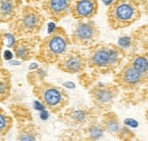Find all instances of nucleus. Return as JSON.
<instances>
[{
    "mask_svg": "<svg viewBox=\"0 0 148 141\" xmlns=\"http://www.w3.org/2000/svg\"><path fill=\"white\" fill-rule=\"evenodd\" d=\"M118 46L125 52L126 57L134 53L148 51V25L139 27L130 35L121 37Z\"/></svg>",
    "mask_w": 148,
    "mask_h": 141,
    "instance_id": "obj_11",
    "label": "nucleus"
},
{
    "mask_svg": "<svg viewBox=\"0 0 148 141\" xmlns=\"http://www.w3.org/2000/svg\"><path fill=\"white\" fill-rule=\"evenodd\" d=\"M102 114L103 113L95 107L76 106L66 107L57 115V117L60 122L66 127L78 129L99 119Z\"/></svg>",
    "mask_w": 148,
    "mask_h": 141,
    "instance_id": "obj_7",
    "label": "nucleus"
},
{
    "mask_svg": "<svg viewBox=\"0 0 148 141\" xmlns=\"http://www.w3.org/2000/svg\"><path fill=\"white\" fill-rule=\"evenodd\" d=\"M87 68L91 71V84L96 78L114 74L123 65L126 54L118 45L96 43L87 48Z\"/></svg>",
    "mask_w": 148,
    "mask_h": 141,
    "instance_id": "obj_1",
    "label": "nucleus"
},
{
    "mask_svg": "<svg viewBox=\"0 0 148 141\" xmlns=\"http://www.w3.org/2000/svg\"><path fill=\"white\" fill-rule=\"evenodd\" d=\"M41 37L36 36L19 37L13 43V51L17 59L21 61H29L36 57Z\"/></svg>",
    "mask_w": 148,
    "mask_h": 141,
    "instance_id": "obj_13",
    "label": "nucleus"
},
{
    "mask_svg": "<svg viewBox=\"0 0 148 141\" xmlns=\"http://www.w3.org/2000/svg\"><path fill=\"white\" fill-rule=\"evenodd\" d=\"M141 17L142 9L138 0H114L106 10L107 24L113 30L130 27Z\"/></svg>",
    "mask_w": 148,
    "mask_h": 141,
    "instance_id": "obj_5",
    "label": "nucleus"
},
{
    "mask_svg": "<svg viewBox=\"0 0 148 141\" xmlns=\"http://www.w3.org/2000/svg\"><path fill=\"white\" fill-rule=\"evenodd\" d=\"M145 118H146L147 122H148V109H147V110H146V112H145Z\"/></svg>",
    "mask_w": 148,
    "mask_h": 141,
    "instance_id": "obj_26",
    "label": "nucleus"
},
{
    "mask_svg": "<svg viewBox=\"0 0 148 141\" xmlns=\"http://www.w3.org/2000/svg\"><path fill=\"white\" fill-rule=\"evenodd\" d=\"M114 82L120 89L124 103L136 106L148 100V79L134 70L128 62L114 73Z\"/></svg>",
    "mask_w": 148,
    "mask_h": 141,
    "instance_id": "obj_2",
    "label": "nucleus"
},
{
    "mask_svg": "<svg viewBox=\"0 0 148 141\" xmlns=\"http://www.w3.org/2000/svg\"><path fill=\"white\" fill-rule=\"evenodd\" d=\"M56 65L57 68L64 73L81 75L87 69L86 52L75 47H70Z\"/></svg>",
    "mask_w": 148,
    "mask_h": 141,
    "instance_id": "obj_10",
    "label": "nucleus"
},
{
    "mask_svg": "<svg viewBox=\"0 0 148 141\" xmlns=\"http://www.w3.org/2000/svg\"><path fill=\"white\" fill-rule=\"evenodd\" d=\"M120 96V89L114 82L93 84L89 90V97L93 107L102 113L111 110L115 100Z\"/></svg>",
    "mask_w": 148,
    "mask_h": 141,
    "instance_id": "obj_8",
    "label": "nucleus"
},
{
    "mask_svg": "<svg viewBox=\"0 0 148 141\" xmlns=\"http://www.w3.org/2000/svg\"><path fill=\"white\" fill-rule=\"evenodd\" d=\"M23 5L22 0H0V24H8Z\"/></svg>",
    "mask_w": 148,
    "mask_h": 141,
    "instance_id": "obj_17",
    "label": "nucleus"
},
{
    "mask_svg": "<svg viewBox=\"0 0 148 141\" xmlns=\"http://www.w3.org/2000/svg\"><path fill=\"white\" fill-rule=\"evenodd\" d=\"M105 131L103 129L100 120L97 119L93 121L86 127H78V129H66L62 133L65 139H77V140H97L104 136Z\"/></svg>",
    "mask_w": 148,
    "mask_h": 141,
    "instance_id": "obj_15",
    "label": "nucleus"
},
{
    "mask_svg": "<svg viewBox=\"0 0 148 141\" xmlns=\"http://www.w3.org/2000/svg\"><path fill=\"white\" fill-rule=\"evenodd\" d=\"M126 58L134 70L148 79V51L132 54Z\"/></svg>",
    "mask_w": 148,
    "mask_h": 141,
    "instance_id": "obj_18",
    "label": "nucleus"
},
{
    "mask_svg": "<svg viewBox=\"0 0 148 141\" xmlns=\"http://www.w3.org/2000/svg\"><path fill=\"white\" fill-rule=\"evenodd\" d=\"M46 20V15L37 6L23 5L16 16L8 23V29L16 38L36 36L43 29Z\"/></svg>",
    "mask_w": 148,
    "mask_h": 141,
    "instance_id": "obj_4",
    "label": "nucleus"
},
{
    "mask_svg": "<svg viewBox=\"0 0 148 141\" xmlns=\"http://www.w3.org/2000/svg\"><path fill=\"white\" fill-rule=\"evenodd\" d=\"M5 35L0 33V68L3 67V58H2V49L5 45Z\"/></svg>",
    "mask_w": 148,
    "mask_h": 141,
    "instance_id": "obj_23",
    "label": "nucleus"
},
{
    "mask_svg": "<svg viewBox=\"0 0 148 141\" xmlns=\"http://www.w3.org/2000/svg\"><path fill=\"white\" fill-rule=\"evenodd\" d=\"M71 46L70 36L66 29L56 27L48 36L41 38L35 58L45 66L56 65Z\"/></svg>",
    "mask_w": 148,
    "mask_h": 141,
    "instance_id": "obj_3",
    "label": "nucleus"
},
{
    "mask_svg": "<svg viewBox=\"0 0 148 141\" xmlns=\"http://www.w3.org/2000/svg\"><path fill=\"white\" fill-rule=\"evenodd\" d=\"M98 8L97 0H75L70 16L75 20L92 19L97 14Z\"/></svg>",
    "mask_w": 148,
    "mask_h": 141,
    "instance_id": "obj_16",
    "label": "nucleus"
},
{
    "mask_svg": "<svg viewBox=\"0 0 148 141\" xmlns=\"http://www.w3.org/2000/svg\"><path fill=\"white\" fill-rule=\"evenodd\" d=\"M39 137V132L36 127L32 123L18 124L17 139L18 140H36Z\"/></svg>",
    "mask_w": 148,
    "mask_h": 141,
    "instance_id": "obj_20",
    "label": "nucleus"
},
{
    "mask_svg": "<svg viewBox=\"0 0 148 141\" xmlns=\"http://www.w3.org/2000/svg\"><path fill=\"white\" fill-rule=\"evenodd\" d=\"M11 88V74L8 70L1 67L0 68V102H5L9 98Z\"/></svg>",
    "mask_w": 148,
    "mask_h": 141,
    "instance_id": "obj_19",
    "label": "nucleus"
},
{
    "mask_svg": "<svg viewBox=\"0 0 148 141\" xmlns=\"http://www.w3.org/2000/svg\"><path fill=\"white\" fill-rule=\"evenodd\" d=\"M13 126V118L0 107V139L8 135Z\"/></svg>",
    "mask_w": 148,
    "mask_h": 141,
    "instance_id": "obj_21",
    "label": "nucleus"
},
{
    "mask_svg": "<svg viewBox=\"0 0 148 141\" xmlns=\"http://www.w3.org/2000/svg\"><path fill=\"white\" fill-rule=\"evenodd\" d=\"M141 5V9L148 17V0H139Z\"/></svg>",
    "mask_w": 148,
    "mask_h": 141,
    "instance_id": "obj_24",
    "label": "nucleus"
},
{
    "mask_svg": "<svg viewBox=\"0 0 148 141\" xmlns=\"http://www.w3.org/2000/svg\"><path fill=\"white\" fill-rule=\"evenodd\" d=\"M75 0H43L41 9L46 17L54 22H59L70 16Z\"/></svg>",
    "mask_w": 148,
    "mask_h": 141,
    "instance_id": "obj_14",
    "label": "nucleus"
},
{
    "mask_svg": "<svg viewBox=\"0 0 148 141\" xmlns=\"http://www.w3.org/2000/svg\"><path fill=\"white\" fill-rule=\"evenodd\" d=\"M100 36V28L92 19L77 20L73 25L70 40L73 46L88 48L98 43Z\"/></svg>",
    "mask_w": 148,
    "mask_h": 141,
    "instance_id": "obj_9",
    "label": "nucleus"
},
{
    "mask_svg": "<svg viewBox=\"0 0 148 141\" xmlns=\"http://www.w3.org/2000/svg\"><path fill=\"white\" fill-rule=\"evenodd\" d=\"M100 123L105 133L120 140H132L136 138L134 133L121 123L118 116L114 112L108 110L100 117Z\"/></svg>",
    "mask_w": 148,
    "mask_h": 141,
    "instance_id": "obj_12",
    "label": "nucleus"
},
{
    "mask_svg": "<svg viewBox=\"0 0 148 141\" xmlns=\"http://www.w3.org/2000/svg\"><path fill=\"white\" fill-rule=\"evenodd\" d=\"M33 94L45 107L55 115L61 113L70 102L66 89L45 80L33 86Z\"/></svg>",
    "mask_w": 148,
    "mask_h": 141,
    "instance_id": "obj_6",
    "label": "nucleus"
},
{
    "mask_svg": "<svg viewBox=\"0 0 148 141\" xmlns=\"http://www.w3.org/2000/svg\"><path fill=\"white\" fill-rule=\"evenodd\" d=\"M46 75H47V73L44 71V69H41V68L36 69L33 72H30L27 75V80L30 85L35 86V85L38 84L39 82L43 81Z\"/></svg>",
    "mask_w": 148,
    "mask_h": 141,
    "instance_id": "obj_22",
    "label": "nucleus"
},
{
    "mask_svg": "<svg viewBox=\"0 0 148 141\" xmlns=\"http://www.w3.org/2000/svg\"><path fill=\"white\" fill-rule=\"evenodd\" d=\"M25 3L28 5H33V6H37L43 2V0H25Z\"/></svg>",
    "mask_w": 148,
    "mask_h": 141,
    "instance_id": "obj_25",
    "label": "nucleus"
}]
</instances>
